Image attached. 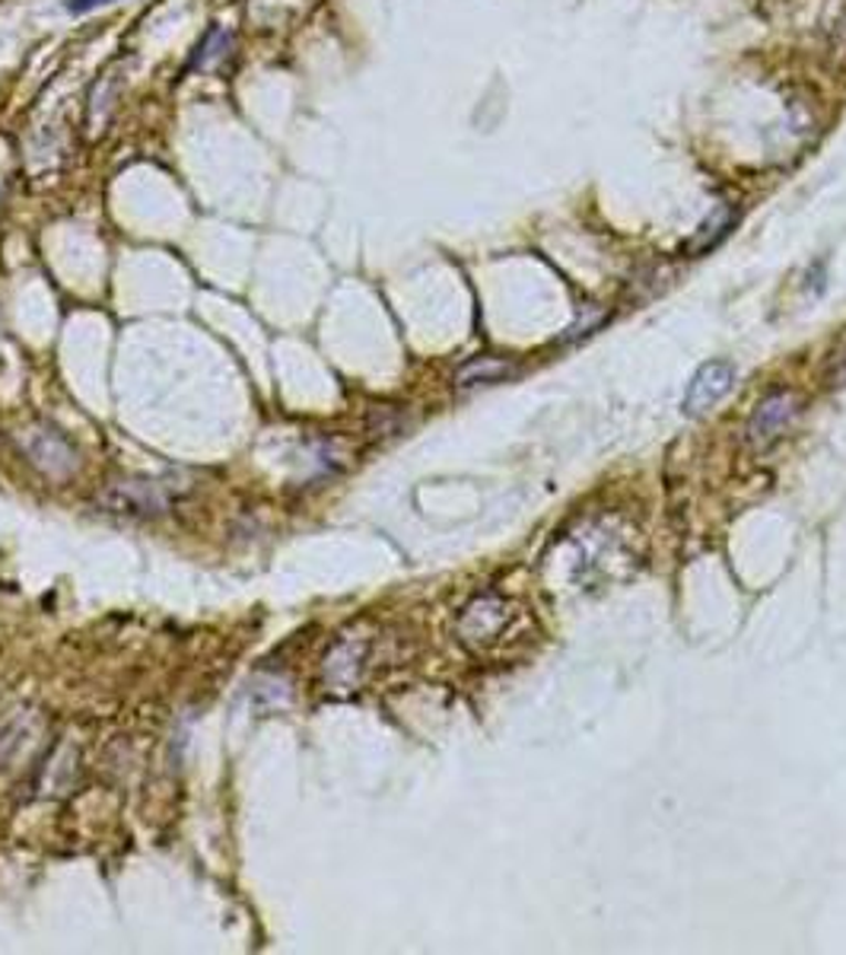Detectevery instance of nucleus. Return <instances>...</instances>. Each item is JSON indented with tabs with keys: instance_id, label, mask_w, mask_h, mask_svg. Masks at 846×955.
Listing matches in <instances>:
<instances>
[{
	"instance_id": "1",
	"label": "nucleus",
	"mask_w": 846,
	"mask_h": 955,
	"mask_svg": "<svg viewBox=\"0 0 846 955\" xmlns=\"http://www.w3.org/2000/svg\"><path fill=\"white\" fill-rule=\"evenodd\" d=\"M108 513H125V517H163L173 507V485L159 478H128L108 485L100 497Z\"/></svg>"
},
{
	"instance_id": "2",
	"label": "nucleus",
	"mask_w": 846,
	"mask_h": 955,
	"mask_svg": "<svg viewBox=\"0 0 846 955\" xmlns=\"http://www.w3.org/2000/svg\"><path fill=\"white\" fill-rule=\"evenodd\" d=\"M515 609L510 602H503L500 595H481L464 609L459 631L462 641L471 646H490L493 641H500L506 634V627L513 624Z\"/></svg>"
},
{
	"instance_id": "3",
	"label": "nucleus",
	"mask_w": 846,
	"mask_h": 955,
	"mask_svg": "<svg viewBox=\"0 0 846 955\" xmlns=\"http://www.w3.org/2000/svg\"><path fill=\"white\" fill-rule=\"evenodd\" d=\"M20 449L29 456V463L49 478H67L77 468V449L61 437L52 427H32L20 434Z\"/></svg>"
},
{
	"instance_id": "4",
	"label": "nucleus",
	"mask_w": 846,
	"mask_h": 955,
	"mask_svg": "<svg viewBox=\"0 0 846 955\" xmlns=\"http://www.w3.org/2000/svg\"><path fill=\"white\" fill-rule=\"evenodd\" d=\"M732 366L725 361H713L703 363L693 376L691 388H688V398H685V412L688 414H703L710 412L717 405L719 398L732 388Z\"/></svg>"
},
{
	"instance_id": "5",
	"label": "nucleus",
	"mask_w": 846,
	"mask_h": 955,
	"mask_svg": "<svg viewBox=\"0 0 846 955\" xmlns=\"http://www.w3.org/2000/svg\"><path fill=\"white\" fill-rule=\"evenodd\" d=\"M363 656L366 646L363 644H337L325 660V678L334 692H351L359 685V672H363Z\"/></svg>"
},
{
	"instance_id": "6",
	"label": "nucleus",
	"mask_w": 846,
	"mask_h": 955,
	"mask_svg": "<svg viewBox=\"0 0 846 955\" xmlns=\"http://www.w3.org/2000/svg\"><path fill=\"white\" fill-rule=\"evenodd\" d=\"M795 402L790 392H783V395H773L770 402H764L761 405V412L754 414V421H751V439L754 443H770V439H776L780 434H783V427L793 421L795 414Z\"/></svg>"
},
{
	"instance_id": "7",
	"label": "nucleus",
	"mask_w": 846,
	"mask_h": 955,
	"mask_svg": "<svg viewBox=\"0 0 846 955\" xmlns=\"http://www.w3.org/2000/svg\"><path fill=\"white\" fill-rule=\"evenodd\" d=\"M232 49H236V35L230 29L210 27L205 39L198 42L195 54H191L188 71H213V68L227 64V58H232Z\"/></svg>"
},
{
	"instance_id": "8",
	"label": "nucleus",
	"mask_w": 846,
	"mask_h": 955,
	"mask_svg": "<svg viewBox=\"0 0 846 955\" xmlns=\"http://www.w3.org/2000/svg\"><path fill=\"white\" fill-rule=\"evenodd\" d=\"M515 373V366L503 357H474L468 361L456 373V386L459 388H474V386H488V383H500L503 376Z\"/></svg>"
},
{
	"instance_id": "9",
	"label": "nucleus",
	"mask_w": 846,
	"mask_h": 955,
	"mask_svg": "<svg viewBox=\"0 0 846 955\" xmlns=\"http://www.w3.org/2000/svg\"><path fill=\"white\" fill-rule=\"evenodd\" d=\"M732 224H735V207L719 205L717 210L703 220V227L697 230V236L688 242V252H707V249H713L719 239L732 230Z\"/></svg>"
},
{
	"instance_id": "10",
	"label": "nucleus",
	"mask_w": 846,
	"mask_h": 955,
	"mask_svg": "<svg viewBox=\"0 0 846 955\" xmlns=\"http://www.w3.org/2000/svg\"><path fill=\"white\" fill-rule=\"evenodd\" d=\"M103 3H112V0H67L64 10L77 17V13H90V10H96V7H103Z\"/></svg>"
}]
</instances>
